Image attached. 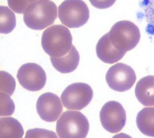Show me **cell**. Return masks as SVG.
Masks as SVG:
<instances>
[{"label": "cell", "mask_w": 154, "mask_h": 138, "mask_svg": "<svg viewBox=\"0 0 154 138\" xmlns=\"http://www.w3.org/2000/svg\"><path fill=\"white\" fill-rule=\"evenodd\" d=\"M42 45L44 51L51 57L65 56L73 45L69 30L62 25L50 26L42 34Z\"/></svg>", "instance_id": "1"}, {"label": "cell", "mask_w": 154, "mask_h": 138, "mask_svg": "<svg viewBox=\"0 0 154 138\" xmlns=\"http://www.w3.org/2000/svg\"><path fill=\"white\" fill-rule=\"evenodd\" d=\"M57 16V8L54 2L49 0H39L26 9L23 21L29 29L41 30L53 24Z\"/></svg>", "instance_id": "2"}, {"label": "cell", "mask_w": 154, "mask_h": 138, "mask_svg": "<svg viewBox=\"0 0 154 138\" xmlns=\"http://www.w3.org/2000/svg\"><path fill=\"white\" fill-rule=\"evenodd\" d=\"M89 129L87 118L79 111H66L57 122L56 132L60 138H86Z\"/></svg>", "instance_id": "3"}, {"label": "cell", "mask_w": 154, "mask_h": 138, "mask_svg": "<svg viewBox=\"0 0 154 138\" xmlns=\"http://www.w3.org/2000/svg\"><path fill=\"white\" fill-rule=\"evenodd\" d=\"M108 33L112 44L119 51L126 53L134 48L140 39L139 28L128 21L117 22Z\"/></svg>", "instance_id": "4"}, {"label": "cell", "mask_w": 154, "mask_h": 138, "mask_svg": "<svg viewBox=\"0 0 154 138\" xmlns=\"http://www.w3.org/2000/svg\"><path fill=\"white\" fill-rule=\"evenodd\" d=\"M58 9L61 23L69 28L84 26L90 16L89 8L82 0H65Z\"/></svg>", "instance_id": "5"}, {"label": "cell", "mask_w": 154, "mask_h": 138, "mask_svg": "<svg viewBox=\"0 0 154 138\" xmlns=\"http://www.w3.org/2000/svg\"><path fill=\"white\" fill-rule=\"evenodd\" d=\"M93 94V91L89 84L76 83L66 88L61 96V99L67 109L81 110L90 103Z\"/></svg>", "instance_id": "6"}, {"label": "cell", "mask_w": 154, "mask_h": 138, "mask_svg": "<svg viewBox=\"0 0 154 138\" xmlns=\"http://www.w3.org/2000/svg\"><path fill=\"white\" fill-rule=\"evenodd\" d=\"M107 83L112 90L124 92L130 90L134 85L136 75L131 66L118 63L111 66L106 75Z\"/></svg>", "instance_id": "7"}, {"label": "cell", "mask_w": 154, "mask_h": 138, "mask_svg": "<svg viewBox=\"0 0 154 138\" xmlns=\"http://www.w3.org/2000/svg\"><path fill=\"white\" fill-rule=\"evenodd\" d=\"M100 118L105 130L111 133H117L122 130L126 124V112L119 102L109 101L102 108Z\"/></svg>", "instance_id": "8"}, {"label": "cell", "mask_w": 154, "mask_h": 138, "mask_svg": "<svg viewBox=\"0 0 154 138\" xmlns=\"http://www.w3.org/2000/svg\"><path fill=\"white\" fill-rule=\"evenodd\" d=\"M17 78L22 87L32 92L42 90L47 81L45 70L35 63H27L22 65L18 70Z\"/></svg>", "instance_id": "9"}, {"label": "cell", "mask_w": 154, "mask_h": 138, "mask_svg": "<svg viewBox=\"0 0 154 138\" xmlns=\"http://www.w3.org/2000/svg\"><path fill=\"white\" fill-rule=\"evenodd\" d=\"M36 109L42 120L48 122L56 121L63 111L59 97L51 92L41 95L37 100Z\"/></svg>", "instance_id": "10"}, {"label": "cell", "mask_w": 154, "mask_h": 138, "mask_svg": "<svg viewBox=\"0 0 154 138\" xmlns=\"http://www.w3.org/2000/svg\"><path fill=\"white\" fill-rule=\"evenodd\" d=\"M96 53L100 60L110 64L119 62L126 53L119 51L112 44L108 33L99 40L96 46Z\"/></svg>", "instance_id": "11"}, {"label": "cell", "mask_w": 154, "mask_h": 138, "mask_svg": "<svg viewBox=\"0 0 154 138\" xmlns=\"http://www.w3.org/2000/svg\"><path fill=\"white\" fill-rule=\"evenodd\" d=\"M138 101L145 106H154V76L144 77L139 80L135 88Z\"/></svg>", "instance_id": "12"}, {"label": "cell", "mask_w": 154, "mask_h": 138, "mask_svg": "<svg viewBox=\"0 0 154 138\" xmlns=\"http://www.w3.org/2000/svg\"><path fill=\"white\" fill-rule=\"evenodd\" d=\"M52 64L58 71L62 73L72 72L76 70L79 64L80 56L76 48L72 45L68 53L62 57H50Z\"/></svg>", "instance_id": "13"}, {"label": "cell", "mask_w": 154, "mask_h": 138, "mask_svg": "<svg viewBox=\"0 0 154 138\" xmlns=\"http://www.w3.org/2000/svg\"><path fill=\"white\" fill-rule=\"evenodd\" d=\"M24 131L21 124L12 117L1 118L0 120V138L23 137Z\"/></svg>", "instance_id": "14"}, {"label": "cell", "mask_w": 154, "mask_h": 138, "mask_svg": "<svg viewBox=\"0 0 154 138\" xmlns=\"http://www.w3.org/2000/svg\"><path fill=\"white\" fill-rule=\"evenodd\" d=\"M136 123L143 134L154 137V107L144 108L138 114Z\"/></svg>", "instance_id": "15"}, {"label": "cell", "mask_w": 154, "mask_h": 138, "mask_svg": "<svg viewBox=\"0 0 154 138\" xmlns=\"http://www.w3.org/2000/svg\"><path fill=\"white\" fill-rule=\"evenodd\" d=\"M1 33L7 34L11 32L16 26L15 14L7 6H1Z\"/></svg>", "instance_id": "16"}, {"label": "cell", "mask_w": 154, "mask_h": 138, "mask_svg": "<svg viewBox=\"0 0 154 138\" xmlns=\"http://www.w3.org/2000/svg\"><path fill=\"white\" fill-rule=\"evenodd\" d=\"M140 5L147 23L146 32L154 36V0H143Z\"/></svg>", "instance_id": "17"}, {"label": "cell", "mask_w": 154, "mask_h": 138, "mask_svg": "<svg viewBox=\"0 0 154 138\" xmlns=\"http://www.w3.org/2000/svg\"><path fill=\"white\" fill-rule=\"evenodd\" d=\"M16 88V81L13 76L7 72H0V91L11 96Z\"/></svg>", "instance_id": "18"}, {"label": "cell", "mask_w": 154, "mask_h": 138, "mask_svg": "<svg viewBox=\"0 0 154 138\" xmlns=\"http://www.w3.org/2000/svg\"><path fill=\"white\" fill-rule=\"evenodd\" d=\"M1 116H9L14 114L15 110L14 102L10 96L3 92L0 93Z\"/></svg>", "instance_id": "19"}, {"label": "cell", "mask_w": 154, "mask_h": 138, "mask_svg": "<svg viewBox=\"0 0 154 138\" xmlns=\"http://www.w3.org/2000/svg\"><path fill=\"white\" fill-rule=\"evenodd\" d=\"M39 0H8L9 7L15 13L23 14L28 7Z\"/></svg>", "instance_id": "20"}, {"label": "cell", "mask_w": 154, "mask_h": 138, "mask_svg": "<svg viewBox=\"0 0 154 138\" xmlns=\"http://www.w3.org/2000/svg\"><path fill=\"white\" fill-rule=\"evenodd\" d=\"M26 138H58L54 132L41 128L28 130Z\"/></svg>", "instance_id": "21"}, {"label": "cell", "mask_w": 154, "mask_h": 138, "mask_svg": "<svg viewBox=\"0 0 154 138\" xmlns=\"http://www.w3.org/2000/svg\"><path fill=\"white\" fill-rule=\"evenodd\" d=\"M93 6L99 9L108 8L112 6L116 0H89Z\"/></svg>", "instance_id": "22"}]
</instances>
